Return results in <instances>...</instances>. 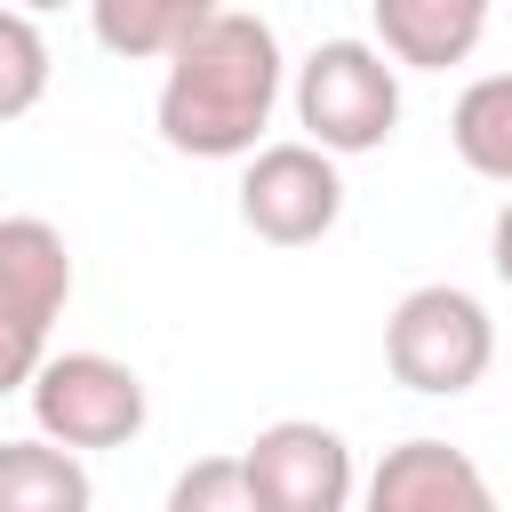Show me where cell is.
I'll list each match as a JSON object with an SVG mask.
<instances>
[{
    "label": "cell",
    "mask_w": 512,
    "mask_h": 512,
    "mask_svg": "<svg viewBox=\"0 0 512 512\" xmlns=\"http://www.w3.org/2000/svg\"><path fill=\"white\" fill-rule=\"evenodd\" d=\"M280 32L248 8H216L176 56H168V80H160V144L184 152V160H248L256 136L272 128V104H280Z\"/></svg>",
    "instance_id": "1"
},
{
    "label": "cell",
    "mask_w": 512,
    "mask_h": 512,
    "mask_svg": "<svg viewBox=\"0 0 512 512\" xmlns=\"http://www.w3.org/2000/svg\"><path fill=\"white\" fill-rule=\"evenodd\" d=\"M384 368H392V384H408L424 400L472 392L496 368V320H488V304L472 288H456V280L408 288L392 304V320H384Z\"/></svg>",
    "instance_id": "2"
},
{
    "label": "cell",
    "mask_w": 512,
    "mask_h": 512,
    "mask_svg": "<svg viewBox=\"0 0 512 512\" xmlns=\"http://www.w3.org/2000/svg\"><path fill=\"white\" fill-rule=\"evenodd\" d=\"M296 128L336 160L384 152L400 128V56L384 40H320L296 64Z\"/></svg>",
    "instance_id": "3"
},
{
    "label": "cell",
    "mask_w": 512,
    "mask_h": 512,
    "mask_svg": "<svg viewBox=\"0 0 512 512\" xmlns=\"http://www.w3.org/2000/svg\"><path fill=\"white\" fill-rule=\"evenodd\" d=\"M24 408L48 440L64 448H128L144 424H152V400H144V376L112 352H48L24 384Z\"/></svg>",
    "instance_id": "4"
},
{
    "label": "cell",
    "mask_w": 512,
    "mask_h": 512,
    "mask_svg": "<svg viewBox=\"0 0 512 512\" xmlns=\"http://www.w3.org/2000/svg\"><path fill=\"white\" fill-rule=\"evenodd\" d=\"M344 216V176L328 144H256L240 168V224L272 248H312Z\"/></svg>",
    "instance_id": "5"
},
{
    "label": "cell",
    "mask_w": 512,
    "mask_h": 512,
    "mask_svg": "<svg viewBox=\"0 0 512 512\" xmlns=\"http://www.w3.org/2000/svg\"><path fill=\"white\" fill-rule=\"evenodd\" d=\"M72 304V248L48 216H0V320H8V392L48 360V328Z\"/></svg>",
    "instance_id": "6"
},
{
    "label": "cell",
    "mask_w": 512,
    "mask_h": 512,
    "mask_svg": "<svg viewBox=\"0 0 512 512\" xmlns=\"http://www.w3.org/2000/svg\"><path fill=\"white\" fill-rule=\"evenodd\" d=\"M240 456H248V480H256V512H344V504L360 496L352 448H344L336 424L280 416V424H264Z\"/></svg>",
    "instance_id": "7"
},
{
    "label": "cell",
    "mask_w": 512,
    "mask_h": 512,
    "mask_svg": "<svg viewBox=\"0 0 512 512\" xmlns=\"http://www.w3.org/2000/svg\"><path fill=\"white\" fill-rule=\"evenodd\" d=\"M368 504L376 512H488L496 488H488V472L464 448H448V440H400L368 472Z\"/></svg>",
    "instance_id": "8"
},
{
    "label": "cell",
    "mask_w": 512,
    "mask_h": 512,
    "mask_svg": "<svg viewBox=\"0 0 512 512\" xmlns=\"http://www.w3.org/2000/svg\"><path fill=\"white\" fill-rule=\"evenodd\" d=\"M368 16H376V40L408 72H448L480 48L496 0H368Z\"/></svg>",
    "instance_id": "9"
},
{
    "label": "cell",
    "mask_w": 512,
    "mask_h": 512,
    "mask_svg": "<svg viewBox=\"0 0 512 512\" xmlns=\"http://www.w3.org/2000/svg\"><path fill=\"white\" fill-rule=\"evenodd\" d=\"M216 8H224V0H88V24H96V40H104L112 56H128V64H168Z\"/></svg>",
    "instance_id": "10"
},
{
    "label": "cell",
    "mask_w": 512,
    "mask_h": 512,
    "mask_svg": "<svg viewBox=\"0 0 512 512\" xmlns=\"http://www.w3.org/2000/svg\"><path fill=\"white\" fill-rule=\"evenodd\" d=\"M88 472L80 448L64 440H0V512H88Z\"/></svg>",
    "instance_id": "11"
},
{
    "label": "cell",
    "mask_w": 512,
    "mask_h": 512,
    "mask_svg": "<svg viewBox=\"0 0 512 512\" xmlns=\"http://www.w3.org/2000/svg\"><path fill=\"white\" fill-rule=\"evenodd\" d=\"M448 144L472 176L488 184H512V72H480L456 112H448Z\"/></svg>",
    "instance_id": "12"
},
{
    "label": "cell",
    "mask_w": 512,
    "mask_h": 512,
    "mask_svg": "<svg viewBox=\"0 0 512 512\" xmlns=\"http://www.w3.org/2000/svg\"><path fill=\"white\" fill-rule=\"evenodd\" d=\"M40 8H8L0 16V120H24L48 88V40L32 24Z\"/></svg>",
    "instance_id": "13"
},
{
    "label": "cell",
    "mask_w": 512,
    "mask_h": 512,
    "mask_svg": "<svg viewBox=\"0 0 512 512\" xmlns=\"http://www.w3.org/2000/svg\"><path fill=\"white\" fill-rule=\"evenodd\" d=\"M168 512H256L248 456H208V464L176 472V488H168Z\"/></svg>",
    "instance_id": "14"
},
{
    "label": "cell",
    "mask_w": 512,
    "mask_h": 512,
    "mask_svg": "<svg viewBox=\"0 0 512 512\" xmlns=\"http://www.w3.org/2000/svg\"><path fill=\"white\" fill-rule=\"evenodd\" d=\"M488 264H496V280L512 288V200L496 208V224H488Z\"/></svg>",
    "instance_id": "15"
},
{
    "label": "cell",
    "mask_w": 512,
    "mask_h": 512,
    "mask_svg": "<svg viewBox=\"0 0 512 512\" xmlns=\"http://www.w3.org/2000/svg\"><path fill=\"white\" fill-rule=\"evenodd\" d=\"M16 8H64V0H16Z\"/></svg>",
    "instance_id": "16"
}]
</instances>
